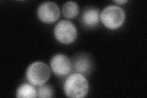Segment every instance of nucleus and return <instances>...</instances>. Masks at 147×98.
<instances>
[{"label":"nucleus","mask_w":147,"mask_h":98,"mask_svg":"<svg viewBox=\"0 0 147 98\" xmlns=\"http://www.w3.org/2000/svg\"><path fill=\"white\" fill-rule=\"evenodd\" d=\"M113 2L117 3V4H123L127 3V1H126V0H121V1L118 0V1H113Z\"/></svg>","instance_id":"obj_12"},{"label":"nucleus","mask_w":147,"mask_h":98,"mask_svg":"<svg viewBox=\"0 0 147 98\" xmlns=\"http://www.w3.org/2000/svg\"><path fill=\"white\" fill-rule=\"evenodd\" d=\"M54 35L59 43L69 44L74 43L77 38V28L71 21L63 20L58 22L55 26Z\"/></svg>","instance_id":"obj_4"},{"label":"nucleus","mask_w":147,"mask_h":98,"mask_svg":"<svg viewBox=\"0 0 147 98\" xmlns=\"http://www.w3.org/2000/svg\"><path fill=\"white\" fill-rule=\"evenodd\" d=\"M53 90L49 85H41L37 89V97L39 98H50L54 96Z\"/></svg>","instance_id":"obj_11"},{"label":"nucleus","mask_w":147,"mask_h":98,"mask_svg":"<svg viewBox=\"0 0 147 98\" xmlns=\"http://www.w3.org/2000/svg\"><path fill=\"white\" fill-rule=\"evenodd\" d=\"M79 12V7L74 1H67L64 4L62 12L64 17L67 18H74L77 16Z\"/></svg>","instance_id":"obj_10"},{"label":"nucleus","mask_w":147,"mask_h":98,"mask_svg":"<svg viewBox=\"0 0 147 98\" xmlns=\"http://www.w3.org/2000/svg\"><path fill=\"white\" fill-rule=\"evenodd\" d=\"M100 14L98 9L89 7L85 10L82 16V21L86 26L94 27L97 25L100 20Z\"/></svg>","instance_id":"obj_8"},{"label":"nucleus","mask_w":147,"mask_h":98,"mask_svg":"<svg viewBox=\"0 0 147 98\" xmlns=\"http://www.w3.org/2000/svg\"><path fill=\"white\" fill-rule=\"evenodd\" d=\"M50 76V70L48 65L41 62H36L28 67L26 77L30 83L34 86L43 85L48 81Z\"/></svg>","instance_id":"obj_3"},{"label":"nucleus","mask_w":147,"mask_h":98,"mask_svg":"<svg viewBox=\"0 0 147 98\" xmlns=\"http://www.w3.org/2000/svg\"><path fill=\"white\" fill-rule=\"evenodd\" d=\"M89 91V83L85 76L74 72L69 76L64 83L65 95L71 98L85 97Z\"/></svg>","instance_id":"obj_1"},{"label":"nucleus","mask_w":147,"mask_h":98,"mask_svg":"<svg viewBox=\"0 0 147 98\" xmlns=\"http://www.w3.org/2000/svg\"><path fill=\"white\" fill-rule=\"evenodd\" d=\"M37 14L40 21L45 23H53L60 16V10L57 4L48 1L40 4Z\"/></svg>","instance_id":"obj_5"},{"label":"nucleus","mask_w":147,"mask_h":98,"mask_svg":"<svg viewBox=\"0 0 147 98\" xmlns=\"http://www.w3.org/2000/svg\"><path fill=\"white\" fill-rule=\"evenodd\" d=\"M16 97L25 98L36 97L37 90L31 83H24L17 90Z\"/></svg>","instance_id":"obj_9"},{"label":"nucleus","mask_w":147,"mask_h":98,"mask_svg":"<svg viewBox=\"0 0 147 98\" xmlns=\"http://www.w3.org/2000/svg\"><path fill=\"white\" fill-rule=\"evenodd\" d=\"M72 69L75 72L87 76L93 69V59L88 54H79L73 58Z\"/></svg>","instance_id":"obj_7"},{"label":"nucleus","mask_w":147,"mask_h":98,"mask_svg":"<svg viewBox=\"0 0 147 98\" xmlns=\"http://www.w3.org/2000/svg\"><path fill=\"white\" fill-rule=\"evenodd\" d=\"M125 12L118 6H109L100 14L99 18L102 24L110 30H117L125 22Z\"/></svg>","instance_id":"obj_2"},{"label":"nucleus","mask_w":147,"mask_h":98,"mask_svg":"<svg viewBox=\"0 0 147 98\" xmlns=\"http://www.w3.org/2000/svg\"><path fill=\"white\" fill-rule=\"evenodd\" d=\"M50 64L52 72L59 77L67 76L72 71L71 61L64 54L53 56Z\"/></svg>","instance_id":"obj_6"}]
</instances>
